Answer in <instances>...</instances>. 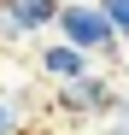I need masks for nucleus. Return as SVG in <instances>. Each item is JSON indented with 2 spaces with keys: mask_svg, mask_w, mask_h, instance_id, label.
Instances as JSON below:
<instances>
[{
  "mask_svg": "<svg viewBox=\"0 0 129 135\" xmlns=\"http://www.w3.org/2000/svg\"><path fill=\"white\" fill-rule=\"evenodd\" d=\"M0 129H12V112H6V106H0Z\"/></svg>",
  "mask_w": 129,
  "mask_h": 135,
  "instance_id": "4",
  "label": "nucleus"
},
{
  "mask_svg": "<svg viewBox=\"0 0 129 135\" xmlns=\"http://www.w3.org/2000/svg\"><path fill=\"white\" fill-rule=\"evenodd\" d=\"M100 12L112 18V30H117V35L129 41V0H100Z\"/></svg>",
  "mask_w": 129,
  "mask_h": 135,
  "instance_id": "3",
  "label": "nucleus"
},
{
  "mask_svg": "<svg viewBox=\"0 0 129 135\" xmlns=\"http://www.w3.org/2000/svg\"><path fill=\"white\" fill-rule=\"evenodd\" d=\"M117 112H123V118H129V94H123V100H117Z\"/></svg>",
  "mask_w": 129,
  "mask_h": 135,
  "instance_id": "5",
  "label": "nucleus"
},
{
  "mask_svg": "<svg viewBox=\"0 0 129 135\" xmlns=\"http://www.w3.org/2000/svg\"><path fill=\"white\" fill-rule=\"evenodd\" d=\"M47 71L71 82V76H82V71H88V53H82V47H71V41H64V47H53V53H47Z\"/></svg>",
  "mask_w": 129,
  "mask_h": 135,
  "instance_id": "2",
  "label": "nucleus"
},
{
  "mask_svg": "<svg viewBox=\"0 0 129 135\" xmlns=\"http://www.w3.org/2000/svg\"><path fill=\"white\" fill-rule=\"evenodd\" d=\"M59 30H64V41L82 47V53H112V41H117L112 18H106L100 6H59Z\"/></svg>",
  "mask_w": 129,
  "mask_h": 135,
  "instance_id": "1",
  "label": "nucleus"
}]
</instances>
